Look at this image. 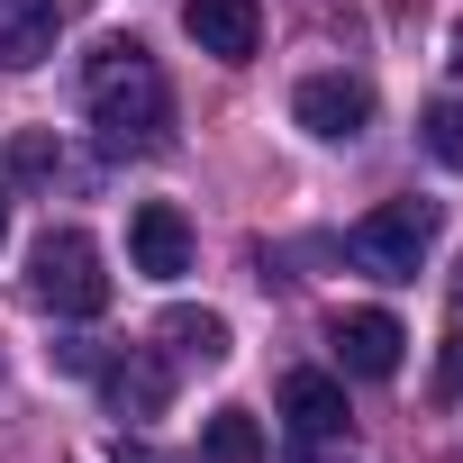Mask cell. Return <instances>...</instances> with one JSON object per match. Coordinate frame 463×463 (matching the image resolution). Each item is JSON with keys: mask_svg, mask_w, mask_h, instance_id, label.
<instances>
[{"mask_svg": "<svg viewBox=\"0 0 463 463\" xmlns=\"http://www.w3.org/2000/svg\"><path fill=\"white\" fill-rule=\"evenodd\" d=\"M82 109H91L100 146H118V155H155L173 137V82H164V64L137 37H109L82 64Z\"/></svg>", "mask_w": 463, "mask_h": 463, "instance_id": "6da1fadb", "label": "cell"}, {"mask_svg": "<svg viewBox=\"0 0 463 463\" xmlns=\"http://www.w3.org/2000/svg\"><path fill=\"white\" fill-rule=\"evenodd\" d=\"M28 291L55 309V318H100L109 309V273H100V246L82 227H46L37 255H28Z\"/></svg>", "mask_w": 463, "mask_h": 463, "instance_id": "7a4b0ae2", "label": "cell"}, {"mask_svg": "<svg viewBox=\"0 0 463 463\" xmlns=\"http://www.w3.org/2000/svg\"><path fill=\"white\" fill-rule=\"evenodd\" d=\"M427 246H436V209H427V200H382L373 218L345 227V255H354V273H373V282H418Z\"/></svg>", "mask_w": 463, "mask_h": 463, "instance_id": "3957f363", "label": "cell"}, {"mask_svg": "<svg viewBox=\"0 0 463 463\" xmlns=\"http://www.w3.org/2000/svg\"><path fill=\"white\" fill-rule=\"evenodd\" d=\"M291 118H300L309 137H327V146H354V137L373 128V82H354V73H309L300 100H291Z\"/></svg>", "mask_w": 463, "mask_h": 463, "instance_id": "277c9868", "label": "cell"}, {"mask_svg": "<svg viewBox=\"0 0 463 463\" xmlns=\"http://www.w3.org/2000/svg\"><path fill=\"white\" fill-rule=\"evenodd\" d=\"M128 264H137L146 282H182V273H191V218H182L173 200H137V209H128Z\"/></svg>", "mask_w": 463, "mask_h": 463, "instance_id": "5b68a950", "label": "cell"}, {"mask_svg": "<svg viewBox=\"0 0 463 463\" xmlns=\"http://www.w3.org/2000/svg\"><path fill=\"white\" fill-rule=\"evenodd\" d=\"M82 0H0V73H28L55 55V37L73 28Z\"/></svg>", "mask_w": 463, "mask_h": 463, "instance_id": "8992f818", "label": "cell"}, {"mask_svg": "<svg viewBox=\"0 0 463 463\" xmlns=\"http://www.w3.org/2000/svg\"><path fill=\"white\" fill-rule=\"evenodd\" d=\"M182 28L218 64H255V46H264V10L255 0H182Z\"/></svg>", "mask_w": 463, "mask_h": 463, "instance_id": "52a82bcc", "label": "cell"}, {"mask_svg": "<svg viewBox=\"0 0 463 463\" xmlns=\"http://www.w3.org/2000/svg\"><path fill=\"white\" fill-rule=\"evenodd\" d=\"M100 373V400L118 409V418H164V400H173V373H164V354H146V345H128V354H109V364H91Z\"/></svg>", "mask_w": 463, "mask_h": 463, "instance_id": "ba28073f", "label": "cell"}, {"mask_svg": "<svg viewBox=\"0 0 463 463\" xmlns=\"http://www.w3.org/2000/svg\"><path fill=\"white\" fill-rule=\"evenodd\" d=\"M400 345H409V336H400L391 309H345V318H336V364L364 373V382H391V373H400Z\"/></svg>", "mask_w": 463, "mask_h": 463, "instance_id": "9c48e42d", "label": "cell"}, {"mask_svg": "<svg viewBox=\"0 0 463 463\" xmlns=\"http://www.w3.org/2000/svg\"><path fill=\"white\" fill-rule=\"evenodd\" d=\"M282 409H291L300 436H345V382H327V373H291Z\"/></svg>", "mask_w": 463, "mask_h": 463, "instance_id": "30bf717a", "label": "cell"}, {"mask_svg": "<svg viewBox=\"0 0 463 463\" xmlns=\"http://www.w3.org/2000/svg\"><path fill=\"white\" fill-rule=\"evenodd\" d=\"M164 345L191 364H227V318L218 309H164Z\"/></svg>", "mask_w": 463, "mask_h": 463, "instance_id": "8fae6325", "label": "cell"}, {"mask_svg": "<svg viewBox=\"0 0 463 463\" xmlns=\"http://www.w3.org/2000/svg\"><path fill=\"white\" fill-rule=\"evenodd\" d=\"M200 463H264V427H255L246 409H218V418L200 427Z\"/></svg>", "mask_w": 463, "mask_h": 463, "instance_id": "7c38bea8", "label": "cell"}, {"mask_svg": "<svg viewBox=\"0 0 463 463\" xmlns=\"http://www.w3.org/2000/svg\"><path fill=\"white\" fill-rule=\"evenodd\" d=\"M418 137H427V155H436L445 173H463V100H427Z\"/></svg>", "mask_w": 463, "mask_h": 463, "instance_id": "4fadbf2b", "label": "cell"}, {"mask_svg": "<svg viewBox=\"0 0 463 463\" xmlns=\"http://www.w3.org/2000/svg\"><path fill=\"white\" fill-rule=\"evenodd\" d=\"M55 164H64V155H55L46 137H10V173H19V182H37V173H55Z\"/></svg>", "mask_w": 463, "mask_h": 463, "instance_id": "5bb4252c", "label": "cell"}, {"mask_svg": "<svg viewBox=\"0 0 463 463\" xmlns=\"http://www.w3.org/2000/svg\"><path fill=\"white\" fill-rule=\"evenodd\" d=\"M109 463H164V454H155V445H128V436H118V445H109Z\"/></svg>", "mask_w": 463, "mask_h": 463, "instance_id": "9a60e30c", "label": "cell"}, {"mask_svg": "<svg viewBox=\"0 0 463 463\" xmlns=\"http://www.w3.org/2000/svg\"><path fill=\"white\" fill-rule=\"evenodd\" d=\"M445 382H454V391H463V336H454V345H445Z\"/></svg>", "mask_w": 463, "mask_h": 463, "instance_id": "2e32d148", "label": "cell"}, {"mask_svg": "<svg viewBox=\"0 0 463 463\" xmlns=\"http://www.w3.org/2000/svg\"><path fill=\"white\" fill-rule=\"evenodd\" d=\"M445 291H454V318H463V264H454V282H445Z\"/></svg>", "mask_w": 463, "mask_h": 463, "instance_id": "e0dca14e", "label": "cell"}, {"mask_svg": "<svg viewBox=\"0 0 463 463\" xmlns=\"http://www.w3.org/2000/svg\"><path fill=\"white\" fill-rule=\"evenodd\" d=\"M0 246H10V200H0Z\"/></svg>", "mask_w": 463, "mask_h": 463, "instance_id": "ac0fdd59", "label": "cell"}, {"mask_svg": "<svg viewBox=\"0 0 463 463\" xmlns=\"http://www.w3.org/2000/svg\"><path fill=\"white\" fill-rule=\"evenodd\" d=\"M454 64H463V28H454Z\"/></svg>", "mask_w": 463, "mask_h": 463, "instance_id": "d6986e66", "label": "cell"}]
</instances>
